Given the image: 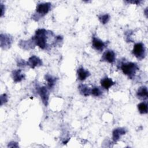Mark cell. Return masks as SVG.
<instances>
[{"label":"cell","mask_w":148,"mask_h":148,"mask_svg":"<svg viewBox=\"0 0 148 148\" xmlns=\"http://www.w3.org/2000/svg\"><path fill=\"white\" fill-rule=\"evenodd\" d=\"M45 29H38L35 32V35L32 39L35 45L39 46L42 49H45L47 47V39L49 36L52 32Z\"/></svg>","instance_id":"cell-1"},{"label":"cell","mask_w":148,"mask_h":148,"mask_svg":"<svg viewBox=\"0 0 148 148\" xmlns=\"http://www.w3.org/2000/svg\"><path fill=\"white\" fill-rule=\"evenodd\" d=\"M120 68L123 73L127 75L130 79H132L134 77L136 71L139 70L138 65L132 62H122Z\"/></svg>","instance_id":"cell-2"},{"label":"cell","mask_w":148,"mask_h":148,"mask_svg":"<svg viewBox=\"0 0 148 148\" xmlns=\"http://www.w3.org/2000/svg\"><path fill=\"white\" fill-rule=\"evenodd\" d=\"M132 54L139 60H142L146 56V48L142 43H137L134 46Z\"/></svg>","instance_id":"cell-3"},{"label":"cell","mask_w":148,"mask_h":148,"mask_svg":"<svg viewBox=\"0 0 148 148\" xmlns=\"http://www.w3.org/2000/svg\"><path fill=\"white\" fill-rule=\"evenodd\" d=\"M51 4L50 2H42L37 5L36 8V13L39 17L46 15L51 9Z\"/></svg>","instance_id":"cell-4"},{"label":"cell","mask_w":148,"mask_h":148,"mask_svg":"<svg viewBox=\"0 0 148 148\" xmlns=\"http://www.w3.org/2000/svg\"><path fill=\"white\" fill-rule=\"evenodd\" d=\"M38 93L40 97V98L42 99V101L45 106H47L48 105V101H49V92L48 91L47 88L45 87H40L37 90Z\"/></svg>","instance_id":"cell-5"},{"label":"cell","mask_w":148,"mask_h":148,"mask_svg":"<svg viewBox=\"0 0 148 148\" xmlns=\"http://www.w3.org/2000/svg\"><path fill=\"white\" fill-rule=\"evenodd\" d=\"M107 46L106 42H104L97 37L93 36L92 37V47L96 50L102 51Z\"/></svg>","instance_id":"cell-6"},{"label":"cell","mask_w":148,"mask_h":148,"mask_svg":"<svg viewBox=\"0 0 148 148\" xmlns=\"http://www.w3.org/2000/svg\"><path fill=\"white\" fill-rule=\"evenodd\" d=\"M116 58V54L115 53L111 50H108L105 51L101 59V61H105V62H108L109 63H113Z\"/></svg>","instance_id":"cell-7"},{"label":"cell","mask_w":148,"mask_h":148,"mask_svg":"<svg viewBox=\"0 0 148 148\" xmlns=\"http://www.w3.org/2000/svg\"><path fill=\"white\" fill-rule=\"evenodd\" d=\"M27 64L30 66L31 68H35L36 66H39L42 65V60L36 56H32L28 58Z\"/></svg>","instance_id":"cell-8"},{"label":"cell","mask_w":148,"mask_h":148,"mask_svg":"<svg viewBox=\"0 0 148 148\" xmlns=\"http://www.w3.org/2000/svg\"><path fill=\"white\" fill-rule=\"evenodd\" d=\"M126 131L124 128H117L114 129L112 132V139L114 142H117L120 137L125 134Z\"/></svg>","instance_id":"cell-9"},{"label":"cell","mask_w":148,"mask_h":148,"mask_svg":"<svg viewBox=\"0 0 148 148\" xmlns=\"http://www.w3.org/2000/svg\"><path fill=\"white\" fill-rule=\"evenodd\" d=\"M136 96L140 99H147L148 97L147 88L146 86L140 87L137 91Z\"/></svg>","instance_id":"cell-10"},{"label":"cell","mask_w":148,"mask_h":148,"mask_svg":"<svg viewBox=\"0 0 148 148\" xmlns=\"http://www.w3.org/2000/svg\"><path fill=\"white\" fill-rule=\"evenodd\" d=\"M12 41V38L10 37L9 35L6 34L1 35V46L2 47H3V46L5 47V48L6 47H10Z\"/></svg>","instance_id":"cell-11"},{"label":"cell","mask_w":148,"mask_h":148,"mask_svg":"<svg viewBox=\"0 0 148 148\" xmlns=\"http://www.w3.org/2000/svg\"><path fill=\"white\" fill-rule=\"evenodd\" d=\"M77 74L78 79L81 81L84 80L87 77H88L90 75V73L83 67L78 68L77 71Z\"/></svg>","instance_id":"cell-12"},{"label":"cell","mask_w":148,"mask_h":148,"mask_svg":"<svg viewBox=\"0 0 148 148\" xmlns=\"http://www.w3.org/2000/svg\"><path fill=\"white\" fill-rule=\"evenodd\" d=\"M114 84H115V82H114L111 78H109L108 77H105L102 79L101 80V86L107 90H108L109 88L112 86H113Z\"/></svg>","instance_id":"cell-13"},{"label":"cell","mask_w":148,"mask_h":148,"mask_svg":"<svg viewBox=\"0 0 148 148\" xmlns=\"http://www.w3.org/2000/svg\"><path fill=\"white\" fill-rule=\"evenodd\" d=\"M12 77L15 83L20 82L25 78V75L20 69L14 70L12 72Z\"/></svg>","instance_id":"cell-14"},{"label":"cell","mask_w":148,"mask_h":148,"mask_svg":"<svg viewBox=\"0 0 148 148\" xmlns=\"http://www.w3.org/2000/svg\"><path fill=\"white\" fill-rule=\"evenodd\" d=\"M78 89L80 93L85 97L91 95V89L86 84H81L78 86Z\"/></svg>","instance_id":"cell-15"},{"label":"cell","mask_w":148,"mask_h":148,"mask_svg":"<svg viewBox=\"0 0 148 148\" xmlns=\"http://www.w3.org/2000/svg\"><path fill=\"white\" fill-rule=\"evenodd\" d=\"M45 80L47 81V84L49 88H53L56 84L57 79L49 74L46 75L45 76Z\"/></svg>","instance_id":"cell-16"},{"label":"cell","mask_w":148,"mask_h":148,"mask_svg":"<svg viewBox=\"0 0 148 148\" xmlns=\"http://www.w3.org/2000/svg\"><path fill=\"white\" fill-rule=\"evenodd\" d=\"M138 109L140 114L147 113V104L145 102H142L138 105Z\"/></svg>","instance_id":"cell-17"},{"label":"cell","mask_w":148,"mask_h":148,"mask_svg":"<svg viewBox=\"0 0 148 148\" xmlns=\"http://www.w3.org/2000/svg\"><path fill=\"white\" fill-rule=\"evenodd\" d=\"M91 94L94 97H100L102 94V91L98 87H94L91 89Z\"/></svg>","instance_id":"cell-18"},{"label":"cell","mask_w":148,"mask_h":148,"mask_svg":"<svg viewBox=\"0 0 148 148\" xmlns=\"http://www.w3.org/2000/svg\"><path fill=\"white\" fill-rule=\"evenodd\" d=\"M98 18L100 21V22L103 24H106L108 21L110 19V16L108 14H102V15H100L98 16Z\"/></svg>","instance_id":"cell-19"},{"label":"cell","mask_w":148,"mask_h":148,"mask_svg":"<svg viewBox=\"0 0 148 148\" xmlns=\"http://www.w3.org/2000/svg\"><path fill=\"white\" fill-rule=\"evenodd\" d=\"M5 94H4V97H5ZM2 98H3V96L1 95V105H2V102H3V101L2 100ZM3 100L5 101V102H6V101H7V100H8V97H7V96L3 99Z\"/></svg>","instance_id":"cell-20"},{"label":"cell","mask_w":148,"mask_h":148,"mask_svg":"<svg viewBox=\"0 0 148 148\" xmlns=\"http://www.w3.org/2000/svg\"><path fill=\"white\" fill-rule=\"evenodd\" d=\"M140 1H127V2H129V3H136V4H138V3H139Z\"/></svg>","instance_id":"cell-21"}]
</instances>
